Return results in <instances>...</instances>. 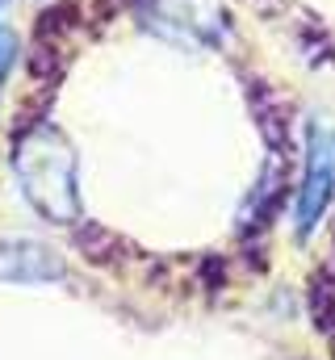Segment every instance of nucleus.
<instances>
[{
  "label": "nucleus",
  "mask_w": 335,
  "mask_h": 360,
  "mask_svg": "<svg viewBox=\"0 0 335 360\" xmlns=\"http://www.w3.org/2000/svg\"><path fill=\"white\" fill-rule=\"evenodd\" d=\"M13 63H17V38H13L8 25H0V84H4V76L13 72Z\"/></svg>",
  "instance_id": "4"
},
{
  "label": "nucleus",
  "mask_w": 335,
  "mask_h": 360,
  "mask_svg": "<svg viewBox=\"0 0 335 360\" xmlns=\"http://www.w3.org/2000/svg\"><path fill=\"white\" fill-rule=\"evenodd\" d=\"M4 4H8V0H0V8H4Z\"/></svg>",
  "instance_id": "5"
},
{
  "label": "nucleus",
  "mask_w": 335,
  "mask_h": 360,
  "mask_svg": "<svg viewBox=\"0 0 335 360\" xmlns=\"http://www.w3.org/2000/svg\"><path fill=\"white\" fill-rule=\"evenodd\" d=\"M63 256L34 239H0V281L8 285H51L63 281Z\"/></svg>",
  "instance_id": "3"
},
{
  "label": "nucleus",
  "mask_w": 335,
  "mask_h": 360,
  "mask_svg": "<svg viewBox=\"0 0 335 360\" xmlns=\"http://www.w3.org/2000/svg\"><path fill=\"white\" fill-rule=\"evenodd\" d=\"M17 176L25 197L34 201L38 214H46L51 222H76L80 214V197H76V160L68 151V143L55 130H34L21 139L17 147Z\"/></svg>",
  "instance_id": "1"
},
{
  "label": "nucleus",
  "mask_w": 335,
  "mask_h": 360,
  "mask_svg": "<svg viewBox=\"0 0 335 360\" xmlns=\"http://www.w3.org/2000/svg\"><path fill=\"white\" fill-rule=\"evenodd\" d=\"M335 188V134H327L323 126H310V151H306V180L298 188V201H293V222H298V235H306L327 201H331Z\"/></svg>",
  "instance_id": "2"
}]
</instances>
